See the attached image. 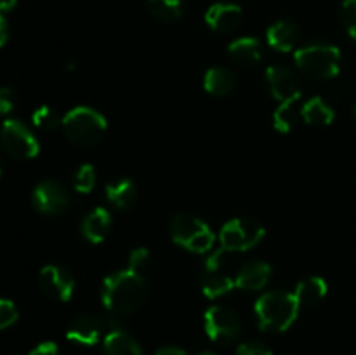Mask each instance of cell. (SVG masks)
I'll return each mask as SVG.
<instances>
[{"label": "cell", "mask_w": 356, "mask_h": 355, "mask_svg": "<svg viewBox=\"0 0 356 355\" xmlns=\"http://www.w3.org/2000/svg\"><path fill=\"white\" fill-rule=\"evenodd\" d=\"M148 284L139 271L120 270L106 277L101 287V299L108 312L113 315H131L146 301Z\"/></svg>", "instance_id": "6da1fadb"}, {"label": "cell", "mask_w": 356, "mask_h": 355, "mask_svg": "<svg viewBox=\"0 0 356 355\" xmlns=\"http://www.w3.org/2000/svg\"><path fill=\"white\" fill-rule=\"evenodd\" d=\"M299 303L292 292L268 291L256 301L257 324L268 333H284L294 324L299 313Z\"/></svg>", "instance_id": "7a4b0ae2"}, {"label": "cell", "mask_w": 356, "mask_h": 355, "mask_svg": "<svg viewBox=\"0 0 356 355\" xmlns=\"http://www.w3.org/2000/svg\"><path fill=\"white\" fill-rule=\"evenodd\" d=\"M61 127L66 138L79 146H92L106 134V118L89 106H76L61 118Z\"/></svg>", "instance_id": "3957f363"}, {"label": "cell", "mask_w": 356, "mask_h": 355, "mask_svg": "<svg viewBox=\"0 0 356 355\" xmlns=\"http://www.w3.org/2000/svg\"><path fill=\"white\" fill-rule=\"evenodd\" d=\"M294 61L309 79L329 80L339 75L341 51L330 44H309L296 51Z\"/></svg>", "instance_id": "277c9868"}, {"label": "cell", "mask_w": 356, "mask_h": 355, "mask_svg": "<svg viewBox=\"0 0 356 355\" xmlns=\"http://www.w3.org/2000/svg\"><path fill=\"white\" fill-rule=\"evenodd\" d=\"M170 237H172L174 244L197 254L211 251L216 240L211 226L202 221L198 216L188 214V212L174 216L170 221Z\"/></svg>", "instance_id": "5b68a950"}, {"label": "cell", "mask_w": 356, "mask_h": 355, "mask_svg": "<svg viewBox=\"0 0 356 355\" xmlns=\"http://www.w3.org/2000/svg\"><path fill=\"white\" fill-rule=\"evenodd\" d=\"M264 226L252 218L229 219L219 233L221 251L225 253H245L263 240Z\"/></svg>", "instance_id": "8992f818"}, {"label": "cell", "mask_w": 356, "mask_h": 355, "mask_svg": "<svg viewBox=\"0 0 356 355\" xmlns=\"http://www.w3.org/2000/svg\"><path fill=\"white\" fill-rule=\"evenodd\" d=\"M0 145L10 157L19 160L33 159L40 152V145L31 129L16 118H7L0 125Z\"/></svg>", "instance_id": "52a82bcc"}, {"label": "cell", "mask_w": 356, "mask_h": 355, "mask_svg": "<svg viewBox=\"0 0 356 355\" xmlns=\"http://www.w3.org/2000/svg\"><path fill=\"white\" fill-rule=\"evenodd\" d=\"M204 326L209 338L221 345L233 343L242 334V319L235 310L225 305L211 306L205 312Z\"/></svg>", "instance_id": "ba28073f"}, {"label": "cell", "mask_w": 356, "mask_h": 355, "mask_svg": "<svg viewBox=\"0 0 356 355\" xmlns=\"http://www.w3.org/2000/svg\"><path fill=\"white\" fill-rule=\"evenodd\" d=\"M31 204L42 214L58 216L68 209L70 194L65 184L59 181L45 180L35 187L31 194Z\"/></svg>", "instance_id": "9c48e42d"}, {"label": "cell", "mask_w": 356, "mask_h": 355, "mask_svg": "<svg viewBox=\"0 0 356 355\" xmlns=\"http://www.w3.org/2000/svg\"><path fill=\"white\" fill-rule=\"evenodd\" d=\"M266 80L270 93L280 103L298 101L301 97V80L292 68L285 65H271L266 70Z\"/></svg>", "instance_id": "30bf717a"}, {"label": "cell", "mask_w": 356, "mask_h": 355, "mask_svg": "<svg viewBox=\"0 0 356 355\" xmlns=\"http://www.w3.org/2000/svg\"><path fill=\"white\" fill-rule=\"evenodd\" d=\"M38 284H40L42 292L56 301H68L75 291L73 275L66 268L58 267V265H47L42 268Z\"/></svg>", "instance_id": "8fae6325"}, {"label": "cell", "mask_w": 356, "mask_h": 355, "mask_svg": "<svg viewBox=\"0 0 356 355\" xmlns=\"http://www.w3.org/2000/svg\"><path fill=\"white\" fill-rule=\"evenodd\" d=\"M243 19L242 7L236 3L218 2L212 3L205 13V23L218 33H232L240 26Z\"/></svg>", "instance_id": "7c38bea8"}, {"label": "cell", "mask_w": 356, "mask_h": 355, "mask_svg": "<svg viewBox=\"0 0 356 355\" xmlns=\"http://www.w3.org/2000/svg\"><path fill=\"white\" fill-rule=\"evenodd\" d=\"M103 333L104 322L99 317L92 315V313H82L70 322L68 329H66V338L76 345L90 347L101 340Z\"/></svg>", "instance_id": "4fadbf2b"}, {"label": "cell", "mask_w": 356, "mask_h": 355, "mask_svg": "<svg viewBox=\"0 0 356 355\" xmlns=\"http://www.w3.org/2000/svg\"><path fill=\"white\" fill-rule=\"evenodd\" d=\"M301 30L298 23L292 19H280L275 21L266 31V40L270 47L277 49L280 52H291L298 45Z\"/></svg>", "instance_id": "5bb4252c"}, {"label": "cell", "mask_w": 356, "mask_h": 355, "mask_svg": "<svg viewBox=\"0 0 356 355\" xmlns=\"http://www.w3.org/2000/svg\"><path fill=\"white\" fill-rule=\"evenodd\" d=\"M271 278V267L264 261H250L243 265L235 278V287L242 291H261Z\"/></svg>", "instance_id": "9a60e30c"}, {"label": "cell", "mask_w": 356, "mask_h": 355, "mask_svg": "<svg viewBox=\"0 0 356 355\" xmlns=\"http://www.w3.org/2000/svg\"><path fill=\"white\" fill-rule=\"evenodd\" d=\"M82 235L90 244L103 242L111 230V214L104 207H96L83 218Z\"/></svg>", "instance_id": "2e32d148"}, {"label": "cell", "mask_w": 356, "mask_h": 355, "mask_svg": "<svg viewBox=\"0 0 356 355\" xmlns=\"http://www.w3.org/2000/svg\"><path fill=\"white\" fill-rule=\"evenodd\" d=\"M103 355H143V350L127 331L111 327L104 336Z\"/></svg>", "instance_id": "e0dca14e"}, {"label": "cell", "mask_w": 356, "mask_h": 355, "mask_svg": "<svg viewBox=\"0 0 356 355\" xmlns=\"http://www.w3.org/2000/svg\"><path fill=\"white\" fill-rule=\"evenodd\" d=\"M229 58L243 66H252L263 58L261 42L256 37H240L228 45Z\"/></svg>", "instance_id": "ac0fdd59"}, {"label": "cell", "mask_w": 356, "mask_h": 355, "mask_svg": "<svg viewBox=\"0 0 356 355\" xmlns=\"http://www.w3.org/2000/svg\"><path fill=\"white\" fill-rule=\"evenodd\" d=\"M327 282L318 275L305 278L298 284L296 291L292 294L296 296L299 303V308H312V306L318 305L323 298L327 296Z\"/></svg>", "instance_id": "d6986e66"}, {"label": "cell", "mask_w": 356, "mask_h": 355, "mask_svg": "<svg viewBox=\"0 0 356 355\" xmlns=\"http://www.w3.org/2000/svg\"><path fill=\"white\" fill-rule=\"evenodd\" d=\"M202 291L209 299L221 298L235 287V281L222 274L221 268H204L200 275Z\"/></svg>", "instance_id": "ffe728a7"}, {"label": "cell", "mask_w": 356, "mask_h": 355, "mask_svg": "<svg viewBox=\"0 0 356 355\" xmlns=\"http://www.w3.org/2000/svg\"><path fill=\"white\" fill-rule=\"evenodd\" d=\"M236 86L235 73L225 66H214L204 77V89L212 96H228Z\"/></svg>", "instance_id": "44dd1931"}, {"label": "cell", "mask_w": 356, "mask_h": 355, "mask_svg": "<svg viewBox=\"0 0 356 355\" xmlns=\"http://www.w3.org/2000/svg\"><path fill=\"white\" fill-rule=\"evenodd\" d=\"M106 198L115 209H131L134 202L138 200V187L132 180L122 178V180L113 181L106 187Z\"/></svg>", "instance_id": "7402d4cb"}, {"label": "cell", "mask_w": 356, "mask_h": 355, "mask_svg": "<svg viewBox=\"0 0 356 355\" xmlns=\"http://www.w3.org/2000/svg\"><path fill=\"white\" fill-rule=\"evenodd\" d=\"M302 117L309 125H330L336 118V111L322 97H312L302 106Z\"/></svg>", "instance_id": "603a6c76"}, {"label": "cell", "mask_w": 356, "mask_h": 355, "mask_svg": "<svg viewBox=\"0 0 356 355\" xmlns=\"http://www.w3.org/2000/svg\"><path fill=\"white\" fill-rule=\"evenodd\" d=\"M146 7L153 17L163 23H174L184 13V0H146Z\"/></svg>", "instance_id": "cb8c5ba5"}, {"label": "cell", "mask_w": 356, "mask_h": 355, "mask_svg": "<svg viewBox=\"0 0 356 355\" xmlns=\"http://www.w3.org/2000/svg\"><path fill=\"white\" fill-rule=\"evenodd\" d=\"M298 101H285L273 113V125L280 132H291L298 122V110H296Z\"/></svg>", "instance_id": "d4e9b609"}, {"label": "cell", "mask_w": 356, "mask_h": 355, "mask_svg": "<svg viewBox=\"0 0 356 355\" xmlns=\"http://www.w3.org/2000/svg\"><path fill=\"white\" fill-rule=\"evenodd\" d=\"M72 183L76 191H80V194H89L96 187V169L90 164H82L73 173Z\"/></svg>", "instance_id": "484cf974"}, {"label": "cell", "mask_w": 356, "mask_h": 355, "mask_svg": "<svg viewBox=\"0 0 356 355\" xmlns=\"http://www.w3.org/2000/svg\"><path fill=\"white\" fill-rule=\"evenodd\" d=\"M31 122L37 129L40 131H52V129L58 127L61 124L59 120V115L56 113V110H52L51 106H40L31 113Z\"/></svg>", "instance_id": "4316f807"}, {"label": "cell", "mask_w": 356, "mask_h": 355, "mask_svg": "<svg viewBox=\"0 0 356 355\" xmlns=\"http://www.w3.org/2000/svg\"><path fill=\"white\" fill-rule=\"evenodd\" d=\"M339 19L348 35L356 42V0H344L339 10Z\"/></svg>", "instance_id": "83f0119b"}, {"label": "cell", "mask_w": 356, "mask_h": 355, "mask_svg": "<svg viewBox=\"0 0 356 355\" xmlns=\"http://www.w3.org/2000/svg\"><path fill=\"white\" fill-rule=\"evenodd\" d=\"M17 317H19V312H17L16 305L10 299L0 298V331L13 326Z\"/></svg>", "instance_id": "f1b7e54d"}, {"label": "cell", "mask_w": 356, "mask_h": 355, "mask_svg": "<svg viewBox=\"0 0 356 355\" xmlns=\"http://www.w3.org/2000/svg\"><path fill=\"white\" fill-rule=\"evenodd\" d=\"M236 355H273L271 348L263 341H243L236 347Z\"/></svg>", "instance_id": "f546056e"}, {"label": "cell", "mask_w": 356, "mask_h": 355, "mask_svg": "<svg viewBox=\"0 0 356 355\" xmlns=\"http://www.w3.org/2000/svg\"><path fill=\"white\" fill-rule=\"evenodd\" d=\"M17 106V94L13 87H0V115L13 113Z\"/></svg>", "instance_id": "4dcf8cb0"}, {"label": "cell", "mask_w": 356, "mask_h": 355, "mask_svg": "<svg viewBox=\"0 0 356 355\" xmlns=\"http://www.w3.org/2000/svg\"><path fill=\"white\" fill-rule=\"evenodd\" d=\"M148 261H149L148 249H145V247H138V249L132 251L131 256H129V268L141 274V270L148 265Z\"/></svg>", "instance_id": "1f68e13d"}, {"label": "cell", "mask_w": 356, "mask_h": 355, "mask_svg": "<svg viewBox=\"0 0 356 355\" xmlns=\"http://www.w3.org/2000/svg\"><path fill=\"white\" fill-rule=\"evenodd\" d=\"M28 355H59V348L54 341H44L37 345Z\"/></svg>", "instance_id": "d6a6232c"}, {"label": "cell", "mask_w": 356, "mask_h": 355, "mask_svg": "<svg viewBox=\"0 0 356 355\" xmlns=\"http://www.w3.org/2000/svg\"><path fill=\"white\" fill-rule=\"evenodd\" d=\"M7 38H9V26H7V21L3 17V14L0 13V47L6 44Z\"/></svg>", "instance_id": "836d02e7"}, {"label": "cell", "mask_w": 356, "mask_h": 355, "mask_svg": "<svg viewBox=\"0 0 356 355\" xmlns=\"http://www.w3.org/2000/svg\"><path fill=\"white\" fill-rule=\"evenodd\" d=\"M155 355H188V354L179 347H162L156 350Z\"/></svg>", "instance_id": "e575fe53"}, {"label": "cell", "mask_w": 356, "mask_h": 355, "mask_svg": "<svg viewBox=\"0 0 356 355\" xmlns=\"http://www.w3.org/2000/svg\"><path fill=\"white\" fill-rule=\"evenodd\" d=\"M17 6V0H0V13H9Z\"/></svg>", "instance_id": "d590c367"}, {"label": "cell", "mask_w": 356, "mask_h": 355, "mask_svg": "<svg viewBox=\"0 0 356 355\" xmlns=\"http://www.w3.org/2000/svg\"><path fill=\"white\" fill-rule=\"evenodd\" d=\"M198 355H218V354H214V352H202V354Z\"/></svg>", "instance_id": "8d00e7d4"}, {"label": "cell", "mask_w": 356, "mask_h": 355, "mask_svg": "<svg viewBox=\"0 0 356 355\" xmlns=\"http://www.w3.org/2000/svg\"><path fill=\"white\" fill-rule=\"evenodd\" d=\"M353 117H355V122H356V104H355V110H353Z\"/></svg>", "instance_id": "74e56055"}, {"label": "cell", "mask_w": 356, "mask_h": 355, "mask_svg": "<svg viewBox=\"0 0 356 355\" xmlns=\"http://www.w3.org/2000/svg\"><path fill=\"white\" fill-rule=\"evenodd\" d=\"M0 174H2V160H0Z\"/></svg>", "instance_id": "f35d334b"}]
</instances>
